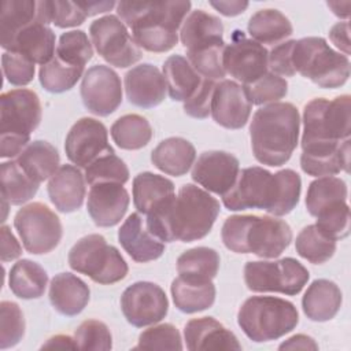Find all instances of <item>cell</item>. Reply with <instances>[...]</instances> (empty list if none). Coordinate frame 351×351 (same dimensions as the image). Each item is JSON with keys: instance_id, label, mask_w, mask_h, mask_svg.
<instances>
[{"instance_id": "obj_17", "label": "cell", "mask_w": 351, "mask_h": 351, "mask_svg": "<svg viewBox=\"0 0 351 351\" xmlns=\"http://www.w3.org/2000/svg\"><path fill=\"white\" fill-rule=\"evenodd\" d=\"M191 1H162V3H117V12L121 21L130 30L143 26H166L178 30L191 11Z\"/></svg>"}, {"instance_id": "obj_53", "label": "cell", "mask_w": 351, "mask_h": 351, "mask_svg": "<svg viewBox=\"0 0 351 351\" xmlns=\"http://www.w3.org/2000/svg\"><path fill=\"white\" fill-rule=\"evenodd\" d=\"M34 64V62L19 52L5 51L1 55V69L4 77L11 85L15 86H25L33 81L36 73Z\"/></svg>"}, {"instance_id": "obj_15", "label": "cell", "mask_w": 351, "mask_h": 351, "mask_svg": "<svg viewBox=\"0 0 351 351\" xmlns=\"http://www.w3.org/2000/svg\"><path fill=\"white\" fill-rule=\"evenodd\" d=\"M84 106L95 115L107 117L122 103V84L119 75L104 64L88 69L81 82Z\"/></svg>"}, {"instance_id": "obj_33", "label": "cell", "mask_w": 351, "mask_h": 351, "mask_svg": "<svg viewBox=\"0 0 351 351\" xmlns=\"http://www.w3.org/2000/svg\"><path fill=\"white\" fill-rule=\"evenodd\" d=\"M26 174L41 184L51 178L60 167V156L58 149L48 141H30L15 159Z\"/></svg>"}, {"instance_id": "obj_1", "label": "cell", "mask_w": 351, "mask_h": 351, "mask_svg": "<svg viewBox=\"0 0 351 351\" xmlns=\"http://www.w3.org/2000/svg\"><path fill=\"white\" fill-rule=\"evenodd\" d=\"M219 210V202L206 189L185 184L177 196L147 215L145 226L163 243H191L210 233Z\"/></svg>"}, {"instance_id": "obj_2", "label": "cell", "mask_w": 351, "mask_h": 351, "mask_svg": "<svg viewBox=\"0 0 351 351\" xmlns=\"http://www.w3.org/2000/svg\"><path fill=\"white\" fill-rule=\"evenodd\" d=\"M300 191L302 180L295 170L282 169L271 174L263 167L252 166L239 171L222 202L230 211L256 208L281 217L296 207Z\"/></svg>"}, {"instance_id": "obj_44", "label": "cell", "mask_w": 351, "mask_h": 351, "mask_svg": "<svg viewBox=\"0 0 351 351\" xmlns=\"http://www.w3.org/2000/svg\"><path fill=\"white\" fill-rule=\"evenodd\" d=\"M84 69L67 64L53 56L48 63L40 66L38 80L43 88L51 93L70 90L82 77Z\"/></svg>"}, {"instance_id": "obj_60", "label": "cell", "mask_w": 351, "mask_h": 351, "mask_svg": "<svg viewBox=\"0 0 351 351\" xmlns=\"http://www.w3.org/2000/svg\"><path fill=\"white\" fill-rule=\"evenodd\" d=\"M278 350H318V344L313 337L300 333L282 341Z\"/></svg>"}, {"instance_id": "obj_41", "label": "cell", "mask_w": 351, "mask_h": 351, "mask_svg": "<svg viewBox=\"0 0 351 351\" xmlns=\"http://www.w3.org/2000/svg\"><path fill=\"white\" fill-rule=\"evenodd\" d=\"M347 184L333 176L318 177L311 181L306 193V207L310 215L317 217L322 210L340 203L347 202Z\"/></svg>"}, {"instance_id": "obj_48", "label": "cell", "mask_w": 351, "mask_h": 351, "mask_svg": "<svg viewBox=\"0 0 351 351\" xmlns=\"http://www.w3.org/2000/svg\"><path fill=\"white\" fill-rule=\"evenodd\" d=\"M315 218V226L335 241L350 234V207L347 202H340L322 210Z\"/></svg>"}, {"instance_id": "obj_25", "label": "cell", "mask_w": 351, "mask_h": 351, "mask_svg": "<svg viewBox=\"0 0 351 351\" xmlns=\"http://www.w3.org/2000/svg\"><path fill=\"white\" fill-rule=\"evenodd\" d=\"M85 176L77 166L62 165L48 181V196L60 213H73L81 208L86 188Z\"/></svg>"}, {"instance_id": "obj_47", "label": "cell", "mask_w": 351, "mask_h": 351, "mask_svg": "<svg viewBox=\"0 0 351 351\" xmlns=\"http://www.w3.org/2000/svg\"><path fill=\"white\" fill-rule=\"evenodd\" d=\"M248 99L252 104H271L282 99L288 92V82L285 78L276 75L270 71L255 80L248 85H243Z\"/></svg>"}, {"instance_id": "obj_10", "label": "cell", "mask_w": 351, "mask_h": 351, "mask_svg": "<svg viewBox=\"0 0 351 351\" xmlns=\"http://www.w3.org/2000/svg\"><path fill=\"white\" fill-rule=\"evenodd\" d=\"M310 278L308 270L295 258L278 261H251L244 266V281L254 292L298 295Z\"/></svg>"}, {"instance_id": "obj_52", "label": "cell", "mask_w": 351, "mask_h": 351, "mask_svg": "<svg viewBox=\"0 0 351 351\" xmlns=\"http://www.w3.org/2000/svg\"><path fill=\"white\" fill-rule=\"evenodd\" d=\"M75 343L81 350H111L112 337L107 325L99 319H86L80 324L74 333Z\"/></svg>"}, {"instance_id": "obj_45", "label": "cell", "mask_w": 351, "mask_h": 351, "mask_svg": "<svg viewBox=\"0 0 351 351\" xmlns=\"http://www.w3.org/2000/svg\"><path fill=\"white\" fill-rule=\"evenodd\" d=\"M55 56L67 64L84 69L93 56L92 43L82 30L66 32L59 37Z\"/></svg>"}, {"instance_id": "obj_54", "label": "cell", "mask_w": 351, "mask_h": 351, "mask_svg": "<svg viewBox=\"0 0 351 351\" xmlns=\"http://www.w3.org/2000/svg\"><path fill=\"white\" fill-rule=\"evenodd\" d=\"M45 10L48 14V19L58 27H74L82 25L86 19L85 12L78 5V3L73 1H44Z\"/></svg>"}, {"instance_id": "obj_28", "label": "cell", "mask_w": 351, "mask_h": 351, "mask_svg": "<svg viewBox=\"0 0 351 351\" xmlns=\"http://www.w3.org/2000/svg\"><path fill=\"white\" fill-rule=\"evenodd\" d=\"M89 296V287L75 274L59 273L51 280L49 302L62 315L74 317L80 314L86 307Z\"/></svg>"}, {"instance_id": "obj_23", "label": "cell", "mask_w": 351, "mask_h": 351, "mask_svg": "<svg viewBox=\"0 0 351 351\" xmlns=\"http://www.w3.org/2000/svg\"><path fill=\"white\" fill-rule=\"evenodd\" d=\"M348 166L350 138L340 143L313 145L302 151L300 167L313 177L336 176L340 171L348 173Z\"/></svg>"}, {"instance_id": "obj_34", "label": "cell", "mask_w": 351, "mask_h": 351, "mask_svg": "<svg viewBox=\"0 0 351 351\" xmlns=\"http://www.w3.org/2000/svg\"><path fill=\"white\" fill-rule=\"evenodd\" d=\"M163 77L171 100L185 101L197 89L202 75L192 67L186 58L171 55L163 63Z\"/></svg>"}, {"instance_id": "obj_56", "label": "cell", "mask_w": 351, "mask_h": 351, "mask_svg": "<svg viewBox=\"0 0 351 351\" xmlns=\"http://www.w3.org/2000/svg\"><path fill=\"white\" fill-rule=\"evenodd\" d=\"M293 44L295 40H288L274 45V48L267 55V69L270 73L280 77H292L296 74L292 66Z\"/></svg>"}, {"instance_id": "obj_5", "label": "cell", "mask_w": 351, "mask_h": 351, "mask_svg": "<svg viewBox=\"0 0 351 351\" xmlns=\"http://www.w3.org/2000/svg\"><path fill=\"white\" fill-rule=\"evenodd\" d=\"M41 101L34 90L11 89L0 96V156L16 158L40 125Z\"/></svg>"}, {"instance_id": "obj_32", "label": "cell", "mask_w": 351, "mask_h": 351, "mask_svg": "<svg viewBox=\"0 0 351 351\" xmlns=\"http://www.w3.org/2000/svg\"><path fill=\"white\" fill-rule=\"evenodd\" d=\"M176 307L186 314L210 308L215 302V285L213 281L177 277L170 287Z\"/></svg>"}, {"instance_id": "obj_63", "label": "cell", "mask_w": 351, "mask_h": 351, "mask_svg": "<svg viewBox=\"0 0 351 351\" xmlns=\"http://www.w3.org/2000/svg\"><path fill=\"white\" fill-rule=\"evenodd\" d=\"M328 7L333 11L335 15H337L339 18H348L350 15V1H328L326 3Z\"/></svg>"}, {"instance_id": "obj_3", "label": "cell", "mask_w": 351, "mask_h": 351, "mask_svg": "<svg viewBox=\"0 0 351 351\" xmlns=\"http://www.w3.org/2000/svg\"><path fill=\"white\" fill-rule=\"evenodd\" d=\"M299 128V111L292 103L277 101L256 110L250 123L255 159L270 167L285 165L298 147Z\"/></svg>"}, {"instance_id": "obj_38", "label": "cell", "mask_w": 351, "mask_h": 351, "mask_svg": "<svg viewBox=\"0 0 351 351\" xmlns=\"http://www.w3.org/2000/svg\"><path fill=\"white\" fill-rule=\"evenodd\" d=\"M1 197L12 206L29 202L38 191V182L32 180L16 160L3 162L0 167Z\"/></svg>"}, {"instance_id": "obj_16", "label": "cell", "mask_w": 351, "mask_h": 351, "mask_svg": "<svg viewBox=\"0 0 351 351\" xmlns=\"http://www.w3.org/2000/svg\"><path fill=\"white\" fill-rule=\"evenodd\" d=\"M64 151L71 163L85 169L88 165L114 149L108 143L106 126L95 118H81L69 130Z\"/></svg>"}, {"instance_id": "obj_59", "label": "cell", "mask_w": 351, "mask_h": 351, "mask_svg": "<svg viewBox=\"0 0 351 351\" xmlns=\"http://www.w3.org/2000/svg\"><path fill=\"white\" fill-rule=\"evenodd\" d=\"M210 5L214 7L219 14L225 15V16H236L243 14L247 7H248V1H241V0H228V1H210Z\"/></svg>"}, {"instance_id": "obj_22", "label": "cell", "mask_w": 351, "mask_h": 351, "mask_svg": "<svg viewBox=\"0 0 351 351\" xmlns=\"http://www.w3.org/2000/svg\"><path fill=\"white\" fill-rule=\"evenodd\" d=\"M118 240L128 255L140 263L155 261L165 252V243L148 232L140 213H133L123 221L118 230Z\"/></svg>"}, {"instance_id": "obj_30", "label": "cell", "mask_w": 351, "mask_h": 351, "mask_svg": "<svg viewBox=\"0 0 351 351\" xmlns=\"http://www.w3.org/2000/svg\"><path fill=\"white\" fill-rule=\"evenodd\" d=\"M196 159L193 144L182 137L162 140L151 152V162L165 174L181 177L189 171Z\"/></svg>"}, {"instance_id": "obj_7", "label": "cell", "mask_w": 351, "mask_h": 351, "mask_svg": "<svg viewBox=\"0 0 351 351\" xmlns=\"http://www.w3.org/2000/svg\"><path fill=\"white\" fill-rule=\"evenodd\" d=\"M292 66L295 73L325 89H336L344 85L351 67L348 56L332 49L322 37L295 40Z\"/></svg>"}, {"instance_id": "obj_20", "label": "cell", "mask_w": 351, "mask_h": 351, "mask_svg": "<svg viewBox=\"0 0 351 351\" xmlns=\"http://www.w3.org/2000/svg\"><path fill=\"white\" fill-rule=\"evenodd\" d=\"M129 202V193L122 184L100 182L90 185L86 208L95 225L111 228L121 222Z\"/></svg>"}, {"instance_id": "obj_57", "label": "cell", "mask_w": 351, "mask_h": 351, "mask_svg": "<svg viewBox=\"0 0 351 351\" xmlns=\"http://www.w3.org/2000/svg\"><path fill=\"white\" fill-rule=\"evenodd\" d=\"M0 236H1V252H0L1 262H10L19 258L22 254V247L7 225L1 226Z\"/></svg>"}, {"instance_id": "obj_50", "label": "cell", "mask_w": 351, "mask_h": 351, "mask_svg": "<svg viewBox=\"0 0 351 351\" xmlns=\"http://www.w3.org/2000/svg\"><path fill=\"white\" fill-rule=\"evenodd\" d=\"M136 44L148 52H167L178 43V33L166 26H143L132 29Z\"/></svg>"}, {"instance_id": "obj_51", "label": "cell", "mask_w": 351, "mask_h": 351, "mask_svg": "<svg viewBox=\"0 0 351 351\" xmlns=\"http://www.w3.org/2000/svg\"><path fill=\"white\" fill-rule=\"evenodd\" d=\"M134 350H182L178 329L171 324H160L145 329L138 336Z\"/></svg>"}, {"instance_id": "obj_62", "label": "cell", "mask_w": 351, "mask_h": 351, "mask_svg": "<svg viewBox=\"0 0 351 351\" xmlns=\"http://www.w3.org/2000/svg\"><path fill=\"white\" fill-rule=\"evenodd\" d=\"M41 348H58V350H75L78 348L75 339L70 337L69 335H56L49 337L43 346Z\"/></svg>"}, {"instance_id": "obj_35", "label": "cell", "mask_w": 351, "mask_h": 351, "mask_svg": "<svg viewBox=\"0 0 351 351\" xmlns=\"http://www.w3.org/2000/svg\"><path fill=\"white\" fill-rule=\"evenodd\" d=\"M247 29L252 40L262 45H278L293 32L289 19L281 11L274 8L256 11L250 18Z\"/></svg>"}, {"instance_id": "obj_29", "label": "cell", "mask_w": 351, "mask_h": 351, "mask_svg": "<svg viewBox=\"0 0 351 351\" xmlns=\"http://www.w3.org/2000/svg\"><path fill=\"white\" fill-rule=\"evenodd\" d=\"M343 295L336 282L318 278L306 289L302 298V307L306 317L315 322L332 319L340 310Z\"/></svg>"}, {"instance_id": "obj_58", "label": "cell", "mask_w": 351, "mask_h": 351, "mask_svg": "<svg viewBox=\"0 0 351 351\" xmlns=\"http://www.w3.org/2000/svg\"><path fill=\"white\" fill-rule=\"evenodd\" d=\"M329 38L343 55H350V25L347 21L337 22L329 30Z\"/></svg>"}, {"instance_id": "obj_19", "label": "cell", "mask_w": 351, "mask_h": 351, "mask_svg": "<svg viewBox=\"0 0 351 351\" xmlns=\"http://www.w3.org/2000/svg\"><path fill=\"white\" fill-rule=\"evenodd\" d=\"M251 108L252 103L241 84L222 80L215 85L210 114L218 125L226 129H240L248 122Z\"/></svg>"}, {"instance_id": "obj_14", "label": "cell", "mask_w": 351, "mask_h": 351, "mask_svg": "<svg viewBox=\"0 0 351 351\" xmlns=\"http://www.w3.org/2000/svg\"><path fill=\"white\" fill-rule=\"evenodd\" d=\"M267 55L262 44L234 30L230 44L223 51V69L236 81L248 85L267 73Z\"/></svg>"}, {"instance_id": "obj_61", "label": "cell", "mask_w": 351, "mask_h": 351, "mask_svg": "<svg viewBox=\"0 0 351 351\" xmlns=\"http://www.w3.org/2000/svg\"><path fill=\"white\" fill-rule=\"evenodd\" d=\"M78 5L82 8L86 16H93L101 12L110 11L114 5H117L114 1H97V0H88V1H77Z\"/></svg>"}, {"instance_id": "obj_40", "label": "cell", "mask_w": 351, "mask_h": 351, "mask_svg": "<svg viewBox=\"0 0 351 351\" xmlns=\"http://www.w3.org/2000/svg\"><path fill=\"white\" fill-rule=\"evenodd\" d=\"M111 137L122 149H140L152 138V126L147 118L138 114H126L118 118L111 126Z\"/></svg>"}, {"instance_id": "obj_26", "label": "cell", "mask_w": 351, "mask_h": 351, "mask_svg": "<svg viewBox=\"0 0 351 351\" xmlns=\"http://www.w3.org/2000/svg\"><path fill=\"white\" fill-rule=\"evenodd\" d=\"M51 23L44 1L5 0L0 12V44L4 48L21 30L36 22Z\"/></svg>"}, {"instance_id": "obj_55", "label": "cell", "mask_w": 351, "mask_h": 351, "mask_svg": "<svg viewBox=\"0 0 351 351\" xmlns=\"http://www.w3.org/2000/svg\"><path fill=\"white\" fill-rule=\"evenodd\" d=\"M217 82L202 77L200 85L193 95L184 101V111L186 115L197 119H204L211 112V100Z\"/></svg>"}, {"instance_id": "obj_39", "label": "cell", "mask_w": 351, "mask_h": 351, "mask_svg": "<svg viewBox=\"0 0 351 351\" xmlns=\"http://www.w3.org/2000/svg\"><path fill=\"white\" fill-rule=\"evenodd\" d=\"M219 269V255L208 247H195L182 252L177 259L180 277L211 281Z\"/></svg>"}, {"instance_id": "obj_13", "label": "cell", "mask_w": 351, "mask_h": 351, "mask_svg": "<svg viewBox=\"0 0 351 351\" xmlns=\"http://www.w3.org/2000/svg\"><path fill=\"white\" fill-rule=\"evenodd\" d=\"M121 308L129 324L143 328L154 325L167 315L169 300L158 284L137 281L123 291Z\"/></svg>"}, {"instance_id": "obj_24", "label": "cell", "mask_w": 351, "mask_h": 351, "mask_svg": "<svg viewBox=\"0 0 351 351\" xmlns=\"http://www.w3.org/2000/svg\"><path fill=\"white\" fill-rule=\"evenodd\" d=\"M186 348L197 350H241L236 335L213 317L193 318L184 328Z\"/></svg>"}, {"instance_id": "obj_31", "label": "cell", "mask_w": 351, "mask_h": 351, "mask_svg": "<svg viewBox=\"0 0 351 351\" xmlns=\"http://www.w3.org/2000/svg\"><path fill=\"white\" fill-rule=\"evenodd\" d=\"M174 196L173 181L163 176L144 171L133 178V203L140 214L148 215Z\"/></svg>"}, {"instance_id": "obj_4", "label": "cell", "mask_w": 351, "mask_h": 351, "mask_svg": "<svg viewBox=\"0 0 351 351\" xmlns=\"http://www.w3.org/2000/svg\"><path fill=\"white\" fill-rule=\"evenodd\" d=\"M225 247L236 254L259 258L280 256L292 241L291 226L280 218L261 215H232L222 225Z\"/></svg>"}, {"instance_id": "obj_46", "label": "cell", "mask_w": 351, "mask_h": 351, "mask_svg": "<svg viewBox=\"0 0 351 351\" xmlns=\"http://www.w3.org/2000/svg\"><path fill=\"white\" fill-rule=\"evenodd\" d=\"M84 170L85 181L89 185L100 182H117L123 185L129 181V169L125 162L115 155V152L100 156Z\"/></svg>"}, {"instance_id": "obj_37", "label": "cell", "mask_w": 351, "mask_h": 351, "mask_svg": "<svg viewBox=\"0 0 351 351\" xmlns=\"http://www.w3.org/2000/svg\"><path fill=\"white\" fill-rule=\"evenodd\" d=\"M48 282L47 271L36 262L21 259L10 270L11 292L19 299H38L44 295Z\"/></svg>"}, {"instance_id": "obj_43", "label": "cell", "mask_w": 351, "mask_h": 351, "mask_svg": "<svg viewBox=\"0 0 351 351\" xmlns=\"http://www.w3.org/2000/svg\"><path fill=\"white\" fill-rule=\"evenodd\" d=\"M296 252L306 261L314 265H321L329 261L336 251V241L326 237L317 226H304L295 241Z\"/></svg>"}, {"instance_id": "obj_8", "label": "cell", "mask_w": 351, "mask_h": 351, "mask_svg": "<svg viewBox=\"0 0 351 351\" xmlns=\"http://www.w3.org/2000/svg\"><path fill=\"white\" fill-rule=\"evenodd\" d=\"M350 95H341L333 100L315 97L303 110L302 149L340 143L351 134Z\"/></svg>"}, {"instance_id": "obj_11", "label": "cell", "mask_w": 351, "mask_h": 351, "mask_svg": "<svg viewBox=\"0 0 351 351\" xmlns=\"http://www.w3.org/2000/svg\"><path fill=\"white\" fill-rule=\"evenodd\" d=\"M14 226L25 250L34 255L55 250L63 234L59 217L40 202L19 208L14 218Z\"/></svg>"}, {"instance_id": "obj_27", "label": "cell", "mask_w": 351, "mask_h": 351, "mask_svg": "<svg viewBox=\"0 0 351 351\" xmlns=\"http://www.w3.org/2000/svg\"><path fill=\"white\" fill-rule=\"evenodd\" d=\"M4 49L19 52L43 66L55 56V33L48 23L38 21L21 30Z\"/></svg>"}, {"instance_id": "obj_36", "label": "cell", "mask_w": 351, "mask_h": 351, "mask_svg": "<svg viewBox=\"0 0 351 351\" xmlns=\"http://www.w3.org/2000/svg\"><path fill=\"white\" fill-rule=\"evenodd\" d=\"M222 21L203 10L191 11L184 19L180 30V40L186 49L222 40Z\"/></svg>"}, {"instance_id": "obj_49", "label": "cell", "mask_w": 351, "mask_h": 351, "mask_svg": "<svg viewBox=\"0 0 351 351\" xmlns=\"http://www.w3.org/2000/svg\"><path fill=\"white\" fill-rule=\"evenodd\" d=\"M25 335V318L21 307L8 300L0 303V348L16 346Z\"/></svg>"}, {"instance_id": "obj_42", "label": "cell", "mask_w": 351, "mask_h": 351, "mask_svg": "<svg viewBox=\"0 0 351 351\" xmlns=\"http://www.w3.org/2000/svg\"><path fill=\"white\" fill-rule=\"evenodd\" d=\"M225 41L217 40L191 49H186V59L192 67L204 78L217 81L223 80L226 71L223 69Z\"/></svg>"}, {"instance_id": "obj_18", "label": "cell", "mask_w": 351, "mask_h": 351, "mask_svg": "<svg viewBox=\"0 0 351 351\" xmlns=\"http://www.w3.org/2000/svg\"><path fill=\"white\" fill-rule=\"evenodd\" d=\"M240 171L239 159L225 151H206L193 163L192 180L207 192L223 196Z\"/></svg>"}, {"instance_id": "obj_21", "label": "cell", "mask_w": 351, "mask_h": 351, "mask_svg": "<svg viewBox=\"0 0 351 351\" xmlns=\"http://www.w3.org/2000/svg\"><path fill=\"white\" fill-rule=\"evenodd\" d=\"M125 92L128 100L141 108L159 106L167 92L160 70L151 63H141L125 74Z\"/></svg>"}, {"instance_id": "obj_9", "label": "cell", "mask_w": 351, "mask_h": 351, "mask_svg": "<svg viewBox=\"0 0 351 351\" xmlns=\"http://www.w3.org/2000/svg\"><path fill=\"white\" fill-rule=\"evenodd\" d=\"M70 267L103 285L115 284L128 274V263L114 245L101 234L93 233L80 239L69 252Z\"/></svg>"}, {"instance_id": "obj_12", "label": "cell", "mask_w": 351, "mask_h": 351, "mask_svg": "<svg viewBox=\"0 0 351 351\" xmlns=\"http://www.w3.org/2000/svg\"><path fill=\"white\" fill-rule=\"evenodd\" d=\"M89 34L96 52L111 66L125 69L143 58L126 25L115 15H104L89 26Z\"/></svg>"}, {"instance_id": "obj_6", "label": "cell", "mask_w": 351, "mask_h": 351, "mask_svg": "<svg viewBox=\"0 0 351 351\" xmlns=\"http://www.w3.org/2000/svg\"><path fill=\"white\" fill-rule=\"evenodd\" d=\"M299 314L295 304L276 296H251L237 313V324L255 341H271L296 328Z\"/></svg>"}]
</instances>
